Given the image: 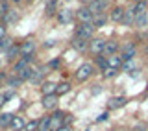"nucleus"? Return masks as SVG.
Returning <instances> with one entry per match:
<instances>
[{"mask_svg":"<svg viewBox=\"0 0 148 131\" xmlns=\"http://www.w3.org/2000/svg\"><path fill=\"white\" fill-rule=\"evenodd\" d=\"M92 30H95V26H92V22H85V24H80L76 28V37H80V39H91L92 37Z\"/></svg>","mask_w":148,"mask_h":131,"instance_id":"f257e3e1","label":"nucleus"},{"mask_svg":"<svg viewBox=\"0 0 148 131\" xmlns=\"http://www.w3.org/2000/svg\"><path fill=\"white\" fill-rule=\"evenodd\" d=\"M63 118H65V113L56 111V113L50 116V128H48V131H58L59 128H63Z\"/></svg>","mask_w":148,"mask_h":131,"instance_id":"f03ea898","label":"nucleus"},{"mask_svg":"<svg viewBox=\"0 0 148 131\" xmlns=\"http://www.w3.org/2000/svg\"><path fill=\"white\" fill-rule=\"evenodd\" d=\"M91 74H92V65L91 63H83L76 72V79L78 81H83V79H87Z\"/></svg>","mask_w":148,"mask_h":131,"instance_id":"7ed1b4c3","label":"nucleus"},{"mask_svg":"<svg viewBox=\"0 0 148 131\" xmlns=\"http://www.w3.org/2000/svg\"><path fill=\"white\" fill-rule=\"evenodd\" d=\"M104 46H106V41L104 39H92L91 44H89V50H91V54L100 55L102 52H104Z\"/></svg>","mask_w":148,"mask_h":131,"instance_id":"20e7f679","label":"nucleus"},{"mask_svg":"<svg viewBox=\"0 0 148 131\" xmlns=\"http://www.w3.org/2000/svg\"><path fill=\"white\" fill-rule=\"evenodd\" d=\"M34 50H35V43H34L32 39H28V41H24V43L21 44V54H22V57H32Z\"/></svg>","mask_w":148,"mask_h":131,"instance_id":"39448f33","label":"nucleus"},{"mask_svg":"<svg viewBox=\"0 0 148 131\" xmlns=\"http://www.w3.org/2000/svg\"><path fill=\"white\" fill-rule=\"evenodd\" d=\"M133 55H135V46H133V44H124V46H122V54H120L122 63H124V61H132Z\"/></svg>","mask_w":148,"mask_h":131,"instance_id":"423d86ee","label":"nucleus"},{"mask_svg":"<svg viewBox=\"0 0 148 131\" xmlns=\"http://www.w3.org/2000/svg\"><path fill=\"white\" fill-rule=\"evenodd\" d=\"M117 50H119V43H117V41H108L102 54H104V57H109V55H115Z\"/></svg>","mask_w":148,"mask_h":131,"instance_id":"0eeeda50","label":"nucleus"},{"mask_svg":"<svg viewBox=\"0 0 148 131\" xmlns=\"http://www.w3.org/2000/svg\"><path fill=\"white\" fill-rule=\"evenodd\" d=\"M92 17L91 15V11L87 8H82V9H78V20L82 22V24H85V22H92Z\"/></svg>","mask_w":148,"mask_h":131,"instance_id":"6e6552de","label":"nucleus"},{"mask_svg":"<svg viewBox=\"0 0 148 131\" xmlns=\"http://www.w3.org/2000/svg\"><path fill=\"white\" fill-rule=\"evenodd\" d=\"M11 129H13V131H24V129H26L24 118H21V116H13V120H11Z\"/></svg>","mask_w":148,"mask_h":131,"instance_id":"1a4fd4ad","label":"nucleus"},{"mask_svg":"<svg viewBox=\"0 0 148 131\" xmlns=\"http://www.w3.org/2000/svg\"><path fill=\"white\" fill-rule=\"evenodd\" d=\"M56 89H58V85H56V83H52V81H45L43 87H41V91H43L45 96H52L54 92H56Z\"/></svg>","mask_w":148,"mask_h":131,"instance_id":"9d476101","label":"nucleus"},{"mask_svg":"<svg viewBox=\"0 0 148 131\" xmlns=\"http://www.w3.org/2000/svg\"><path fill=\"white\" fill-rule=\"evenodd\" d=\"M124 11H126V9H122V8H113V11H111V20H115V22H122V18H124Z\"/></svg>","mask_w":148,"mask_h":131,"instance_id":"9b49d317","label":"nucleus"},{"mask_svg":"<svg viewBox=\"0 0 148 131\" xmlns=\"http://www.w3.org/2000/svg\"><path fill=\"white\" fill-rule=\"evenodd\" d=\"M124 104H126V98L124 96H117V98H113V100H109V109H119V107H122Z\"/></svg>","mask_w":148,"mask_h":131,"instance_id":"f8f14e48","label":"nucleus"},{"mask_svg":"<svg viewBox=\"0 0 148 131\" xmlns=\"http://www.w3.org/2000/svg\"><path fill=\"white\" fill-rule=\"evenodd\" d=\"M87 9H89V11H91V15H92V17H96V15H100V13H102V11H104V8H102V6H100V4H98V2H96V0H92V2L89 4V6H87Z\"/></svg>","mask_w":148,"mask_h":131,"instance_id":"ddd939ff","label":"nucleus"},{"mask_svg":"<svg viewBox=\"0 0 148 131\" xmlns=\"http://www.w3.org/2000/svg\"><path fill=\"white\" fill-rule=\"evenodd\" d=\"M108 67L111 68H119V67H122V59H120V55H109L108 57Z\"/></svg>","mask_w":148,"mask_h":131,"instance_id":"4468645a","label":"nucleus"},{"mask_svg":"<svg viewBox=\"0 0 148 131\" xmlns=\"http://www.w3.org/2000/svg\"><path fill=\"white\" fill-rule=\"evenodd\" d=\"M133 22H135V13H133V8H132V9H128V11H124V18H122V24L130 26V24H133Z\"/></svg>","mask_w":148,"mask_h":131,"instance_id":"2eb2a0df","label":"nucleus"},{"mask_svg":"<svg viewBox=\"0 0 148 131\" xmlns=\"http://www.w3.org/2000/svg\"><path fill=\"white\" fill-rule=\"evenodd\" d=\"M32 74H34V68H32V67H26V68H22V70H18V72H17V78L22 81V79H30Z\"/></svg>","mask_w":148,"mask_h":131,"instance_id":"dca6fc26","label":"nucleus"},{"mask_svg":"<svg viewBox=\"0 0 148 131\" xmlns=\"http://www.w3.org/2000/svg\"><path fill=\"white\" fill-rule=\"evenodd\" d=\"M71 18H72L71 9H63V11L58 13V20H59V22H71Z\"/></svg>","mask_w":148,"mask_h":131,"instance_id":"f3484780","label":"nucleus"},{"mask_svg":"<svg viewBox=\"0 0 148 131\" xmlns=\"http://www.w3.org/2000/svg\"><path fill=\"white\" fill-rule=\"evenodd\" d=\"M133 13H135V17L146 15V2H137L135 8H133Z\"/></svg>","mask_w":148,"mask_h":131,"instance_id":"a211bd4d","label":"nucleus"},{"mask_svg":"<svg viewBox=\"0 0 148 131\" xmlns=\"http://www.w3.org/2000/svg\"><path fill=\"white\" fill-rule=\"evenodd\" d=\"M56 104H58V100H56V96H54V94H52V96H45V98H43V105L46 107V109H54Z\"/></svg>","mask_w":148,"mask_h":131,"instance_id":"6ab92c4d","label":"nucleus"},{"mask_svg":"<svg viewBox=\"0 0 148 131\" xmlns=\"http://www.w3.org/2000/svg\"><path fill=\"white\" fill-rule=\"evenodd\" d=\"M11 120H13V115L11 113H2V115H0V126H2V128L11 126Z\"/></svg>","mask_w":148,"mask_h":131,"instance_id":"aec40b11","label":"nucleus"},{"mask_svg":"<svg viewBox=\"0 0 148 131\" xmlns=\"http://www.w3.org/2000/svg\"><path fill=\"white\" fill-rule=\"evenodd\" d=\"M85 46H87V41H85V39L76 37V39L72 41V48H76V50H85Z\"/></svg>","mask_w":148,"mask_h":131,"instance_id":"412c9836","label":"nucleus"},{"mask_svg":"<svg viewBox=\"0 0 148 131\" xmlns=\"http://www.w3.org/2000/svg\"><path fill=\"white\" fill-rule=\"evenodd\" d=\"M32 61V57H22V59H18V63H15V70L18 72V70H22V68H26L28 67V63Z\"/></svg>","mask_w":148,"mask_h":131,"instance_id":"4be33fe9","label":"nucleus"},{"mask_svg":"<svg viewBox=\"0 0 148 131\" xmlns=\"http://www.w3.org/2000/svg\"><path fill=\"white\" fill-rule=\"evenodd\" d=\"M104 24H106V15H102V13L92 18V26H95V28H100V26H104Z\"/></svg>","mask_w":148,"mask_h":131,"instance_id":"5701e85b","label":"nucleus"},{"mask_svg":"<svg viewBox=\"0 0 148 131\" xmlns=\"http://www.w3.org/2000/svg\"><path fill=\"white\" fill-rule=\"evenodd\" d=\"M50 128V116H46V118H43L39 122V128H37V131H48Z\"/></svg>","mask_w":148,"mask_h":131,"instance_id":"b1692460","label":"nucleus"},{"mask_svg":"<svg viewBox=\"0 0 148 131\" xmlns=\"http://www.w3.org/2000/svg\"><path fill=\"white\" fill-rule=\"evenodd\" d=\"M13 46V43H11V39L9 37H4L2 41H0V50H9Z\"/></svg>","mask_w":148,"mask_h":131,"instance_id":"393cba45","label":"nucleus"},{"mask_svg":"<svg viewBox=\"0 0 148 131\" xmlns=\"http://www.w3.org/2000/svg\"><path fill=\"white\" fill-rule=\"evenodd\" d=\"M18 52H21V46H17V44H13V46H11V48H9V50H8V57H9V59H13V57H17V54H18Z\"/></svg>","mask_w":148,"mask_h":131,"instance_id":"a878e982","label":"nucleus"},{"mask_svg":"<svg viewBox=\"0 0 148 131\" xmlns=\"http://www.w3.org/2000/svg\"><path fill=\"white\" fill-rule=\"evenodd\" d=\"M69 91H71V85H69V83H59L58 89H56L58 94H65V92H69Z\"/></svg>","mask_w":148,"mask_h":131,"instance_id":"bb28decb","label":"nucleus"},{"mask_svg":"<svg viewBox=\"0 0 148 131\" xmlns=\"http://www.w3.org/2000/svg\"><path fill=\"white\" fill-rule=\"evenodd\" d=\"M146 20H148L146 15H141V17H135V22H133V24H135L137 28H143V26L146 24Z\"/></svg>","mask_w":148,"mask_h":131,"instance_id":"cd10ccee","label":"nucleus"},{"mask_svg":"<svg viewBox=\"0 0 148 131\" xmlns=\"http://www.w3.org/2000/svg\"><path fill=\"white\" fill-rule=\"evenodd\" d=\"M56 13V0H50L46 4V15H54Z\"/></svg>","mask_w":148,"mask_h":131,"instance_id":"c85d7f7f","label":"nucleus"},{"mask_svg":"<svg viewBox=\"0 0 148 131\" xmlns=\"http://www.w3.org/2000/svg\"><path fill=\"white\" fill-rule=\"evenodd\" d=\"M122 70H126V72H133V70H135V65H133V61H124V63H122Z\"/></svg>","mask_w":148,"mask_h":131,"instance_id":"c756f323","label":"nucleus"},{"mask_svg":"<svg viewBox=\"0 0 148 131\" xmlns=\"http://www.w3.org/2000/svg\"><path fill=\"white\" fill-rule=\"evenodd\" d=\"M115 74H117V68H111V67H108L104 70V78H113Z\"/></svg>","mask_w":148,"mask_h":131,"instance_id":"7c9ffc66","label":"nucleus"},{"mask_svg":"<svg viewBox=\"0 0 148 131\" xmlns=\"http://www.w3.org/2000/svg\"><path fill=\"white\" fill-rule=\"evenodd\" d=\"M8 11H9V9H8V4H6V0H0V15H6Z\"/></svg>","mask_w":148,"mask_h":131,"instance_id":"2f4dec72","label":"nucleus"},{"mask_svg":"<svg viewBox=\"0 0 148 131\" xmlns=\"http://www.w3.org/2000/svg\"><path fill=\"white\" fill-rule=\"evenodd\" d=\"M96 63H98V67H102V68H108V57H98L96 59Z\"/></svg>","mask_w":148,"mask_h":131,"instance_id":"473e14b6","label":"nucleus"},{"mask_svg":"<svg viewBox=\"0 0 148 131\" xmlns=\"http://www.w3.org/2000/svg\"><path fill=\"white\" fill-rule=\"evenodd\" d=\"M37 128H39V122H35V120H34V122L26 124V129H24V131H34V129H37Z\"/></svg>","mask_w":148,"mask_h":131,"instance_id":"72a5a7b5","label":"nucleus"},{"mask_svg":"<svg viewBox=\"0 0 148 131\" xmlns=\"http://www.w3.org/2000/svg\"><path fill=\"white\" fill-rule=\"evenodd\" d=\"M11 96H13V92H8V94H0V107L6 104V102H8V98H11Z\"/></svg>","mask_w":148,"mask_h":131,"instance_id":"f704fd0d","label":"nucleus"},{"mask_svg":"<svg viewBox=\"0 0 148 131\" xmlns=\"http://www.w3.org/2000/svg\"><path fill=\"white\" fill-rule=\"evenodd\" d=\"M9 85H11V87H18V85H21V79H18V78H9Z\"/></svg>","mask_w":148,"mask_h":131,"instance_id":"c9c22d12","label":"nucleus"},{"mask_svg":"<svg viewBox=\"0 0 148 131\" xmlns=\"http://www.w3.org/2000/svg\"><path fill=\"white\" fill-rule=\"evenodd\" d=\"M4 37H6V26H4V24H0V41H2Z\"/></svg>","mask_w":148,"mask_h":131,"instance_id":"e433bc0d","label":"nucleus"},{"mask_svg":"<svg viewBox=\"0 0 148 131\" xmlns=\"http://www.w3.org/2000/svg\"><path fill=\"white\" fill-rule=\"evenodd\" d=\"M58 67H59V61H58V59H54V61L48 63V68H58Z\"/></svg>","mask_w":148,"mask_h":131,"instance_id":"4c0bfd02","label":"nucleus"},{"mask_svg":"<svg viewBox=\"0 0 148 131\" xmlns=\"http://www.w3.org/2000/svg\"><path fill=\"white\" fill-rule=\"evenodd\" d=\"M6 15H8V17H6V20H13V18H15V13H13V11H8Z\"/></svg>","mask_w":148,"mask_h":131,"instance_id":"58836bf2","label":"nucleus"},{"mask_svg":"<svg viewBox=\"0 0 148 131\" xmlns=\"http://www.w3.org/2000/svg\"><path fill=\"white\" fill-rule=\"evenodd\" d=\"M96 2H98L100 6H102V8L106 9V8H108V2H109V0H96Z\"/></svg>","mask_w":148,"mask_h":131,"instance_id":"ea45409f","label":"nucleus"},{"mask_svg":"<svg viewBox=\"0 0 148 131\" xmlns=\"http://www.w3.org/2000/svg\"><path fill=\"white\" fill-rule=\"evenodd\" d=\"M56 43H54V41H46V43H45V48H50V46H54Z\"/></svg>","mask_w":148,"mask_h":131,"instance_id":"a19ab883","label":"nucleus"},{"mask_svg":"<svg viewBox=\"0 0 148 131\" xmlns=\"http://www.w3.org/2000/svg\"><path fill=\"white\" fill-rule=\"evenodd\" d=\"M106 118H108V113H104V115H100V116H98V122H102V120H106Z\"/></svg>","mask_w":148,"mask_h":131,"instance_id":"79ce46f5","label":"nucleus"},{"mask_svg":"<svg viewBox=\"0 0 148 131\" xmlns=\"http://www.w3.org/2000/svg\"><path fill=\"white\" fill-rule=\"evenodd\" d=\"M58 131H71V128H69V126H63V128H59Z\"/></svg>","mask_w":148,"mask_h":131,"instance_id":"37998d69","label":"nucleus"},{"mask_svg":"<svg viewBox=\"0 0 148 131\" xmlns=\"http://www.w3.org/2000/svg\"><path fill=\"white\" fill-rule=\"evenodd\" d=\"M2 79H4V74H0V81H2Z\"/></svg>","mask_w":148,"mask_h":131,"instance_id":"c03bdc74","label":"nucleus"},{"mask_svg":"<svg viewBox=\"0 0 148 131\" xmlns=\"http://www.w3.org/2000/svg\"><path fill=\"white\" fill-rule=\"evenodd\" d=\"M135 2H145V0H135Z\"/></svg>","mask_w":148,"mask_h":131,"instance_id":"a18cd8bd","label":"nucleus"},{"mask_svg":"<svg viewBox=\"0 0 148 131\" xmlns=\"http://www.w3.org/2000/svg\"><path fill=\"white\" fill-rule=\"evenodd\" d=\"M13 2H18V0H13Z\"/></svg>","mask_w":148,"mask_h":131,"instance_id":"49530a36","label":"nucleus"}]
</instances>
